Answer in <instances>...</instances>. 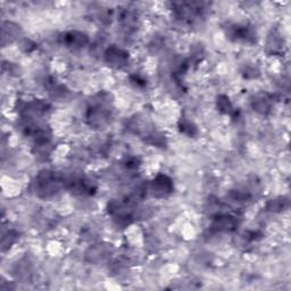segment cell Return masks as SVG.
<instances>
[{
  "label": "cell",
  "instance_id": "6da1fadb",
  "mask_svg": "<svg viewBox=\"0 0 291 291\" xmlns=\"http://www.w3.org/2000/svg\"><path fill=\"white\" fill-rule=\"evenodd\" d=\"M172 191V181L165 175H158L156 180H154L153 192L157 197H164Z\"/></svg>",
  "mask_w": 291,
  "mask_h": 291
},
{
  "label": "cell",
  "instance_id": "7a4b0ae2",
  "mask_svg": "<svg viewBox=\"0 0 291 291\" xmlns=\"http://www.w3.org/2000/svg\"><path fill=\"white\" fill-rule=\"evenodd\" d=\"M106 60L116 67H120L125 64L126 62V54L121 49L117 48H111L108 49V51L106 52Z\"/></svg>",
  "mask_w": 291,
  "mask_h": 291
},
{
  "label": "cell",
  "instance_id": "3957f363",
  "mask_svg": "<svg viewBox=\"0 0 291 291\" xmlns=\"http://www.w3.org/2000/svg\"><path fill=\"white\" fill-rule=\"evenodd\" d=\"M86 37L82 33H78V32H70L65 35V38H64V42H65L69 47H73V48H78V47H83V44L86 43Z\"/></svg>",
  "mask_w": 291,
  "mask_h": 291
}]
</instances>
